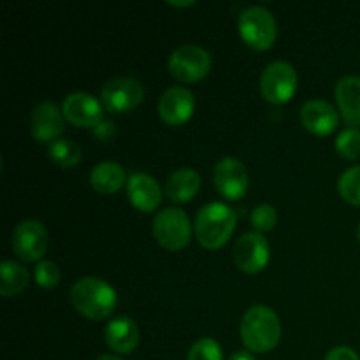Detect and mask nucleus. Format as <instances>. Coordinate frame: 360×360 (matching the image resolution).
<instances>
[{
	"instance_id": "obj_26",
	"label": "nucleus",
	"mask_w": 360,
	"mask_h": 360,
	"mask_svg": "<svg viewBox=\"0 0 360 360\" xmlns=\"http://www.w3.org/2000/svg\"><path fill=\"white\" fill-rule=\"evenodd\" d=\"M186 360H224L221 347L211 338H202L192 345Z\"/></svg>"
},
{
	"instance_id": "obj_22",
	"label": "nucleus",
	"mask_w": 360,
	"mask_h": 360,
	"mask_svg": "<svg viewBox=\"0 0 360 360\" xmlns=\"http://www.w3.org/2000/svg\"><path fill=\"white\" fill-rule=\"evenodd\" d=\"M49 157L62 169H72L79 164L83 155H81V148L74 141L60 137L49 144Z\"/></svg>"
},
{
	"instance_id": "obj_10",
	"label": "nucleus",
	"mask_w": 360,
	"mask_h": 360,
	"mask_svg": "<svg viewBox=\"0 0 360 360\" xmlns=\"http://www.w3.org/2000/svg\"><path fill=\"white\" fill-rule=\"evenodd\" d=\"M271 246L259 232H246L234 245V262L239 271L246 274H257L269 264Z\"/></svg>"
},
{
	"instance_id": "obj_19",
	"label": "nucleus",
	"mask_w": 360,
	"mask_h": 360,
	"mask_svg": "<svg viewBox=\"0 0 360 360\" xmlns=\"http://www.w3.org/2000/svg\"><path fill=\"white\" fill-rule=\"evenodd\" d=\"M127 172L118 162H101L90 172L91 188L102 195L120 192L127 185Z\"/></svg>"
},
{
	"instance_id": "obj_23",
	"label": "nucleus",
	"mask_w": 360,
	"mask_h": 360,
	"mask_svg": "<svg viewBox=\"0 0 360 360\" xmlns=\"http://www.w3.org/2000/svg\"><path fill=\"white\" fill-rule=\"evenodd\" d=\"M338 190L348 204L360 207V165H355L341 174Z\"/></svg>"
},
{
	"instance_id": "obj_30",
	"label": "nucleus",
	"mask_w": 360,
	"mask_h": 360,
	"mask_svg": "<svg viewBox=\"0 0 360 360\" xmlns=\"http://www.w3.org/2000/svg\"><path fill=\"white\" fill-rule=\"evenodd\" d=\"M229 360H257V359H255V355L252 354V352L239 350V352H234V354L229 357Z\"/></svg>"
},
{
	"instance_id": "obj_28",
	"label": "nucleus",
	"mask_w": 360,
	"mask_h": 360,
	"mask_svg": "<svg viewBox=\"0 0 360 360\" xmlns=\"http://www.w3.org/2000/svg\"><path fill=\"white\" fill-rule=\"evenodd\" d=\"M323 360H360L357 352L348 347H336L330 352H327Z\"/></svg>"
},
{
	"instance_id": "obj_16",
	"label": "nucleus",
	"mask_w": 360,
	"mask_h": 360,
	"mask_svg": "<svg viewBox=\"0 0 360 360\" xmlns=\"http://www.w3.org/2000/svg\"><path fill=\"white\" fill-rule=\"evenodd\" d=\"M127 195L137 211L151 213L162 202V188L153 176L146 172H134L127 181Z\"/></svg>"
},
{
	"instance_id": "obj_5",
	"label": "nucleus",
	"mask_w": 360,
	"mask_h": 360,
	"mask_svg": "<svg viewBox=\"0 0 360 360\" xmlns=\"http://www.w3.org/2000/svg\"><path fill=\"white\" fill-rule=\"evenodd\" d=\"M213 58L207 49L197 44H183L169 56V74L179 83H197L211 72Z\"/></svg>"
},
{
	"instance_id": "obj_6",
	"label": "nucleus",
	"mask_w": 360,
	"mask_h": 360,
	"mask_svg": "<svg viewBox=\"0 0 360 360\" xmlns=\"http://www.w3.org/2000/svg\"><path fill=\"white\" fill-rule=\"evenodd\" d=\"M153 238L162 248L179 252L192 239V225L185 211L178 207H165L153 220Z\"/></svg>"
},
{
	"instance_id": "obj_11",
	"label": "nucleus",
	"mask_w": 360,
	"mask_h": 360,
	"mask_svg": "<svg viewBox=\"0 0 360 360\" xmlns=\"http://www.w3.org/2000/svg\"><path fill=\"white\" fill-rule=\"evenodd\" d=\"M213 181L221 197L227 200H239L248 192L250 176L241 160L225 157L214 165Z\"/></svg>"
},
{
	"instance_id": "obj_31",
	"label": "nucleus",
	"mask_w": 360,
	"mask_h": 360,
	"mask_svg": "<svg viewBox=\"0 0 360 360\" xmlns=\"http://www.w3.org/2000/svg\"><path fill=\"white\" fill-rule=\"evenodd\" d=\"M169 6H176V7H188L193 6V2H167Z\"/></svg>"
},
{
	"instance_id": "obj_33",
	"label": "nucleus",
	"mask_w": 360,
	"mask_h": 360,
	"mask_svg": "<svg viewBox=\"0 0 360 360\" xmlns=\"http://www.w3.org/2000/svg\"><path fill=\"white\" fill-rule=\"evenodd\" d=\"M357 239H359V243H360V224H359V227H357Z\"/></svg>"
},
{
	"instance_id": "obj_8",
	"label": "nucleus",
	"mask_w": 360,
	"mask_h": 360,
	"mask_svg": "<svg viewBox=\"0 0 360 360\" xmlns=\"http://www.w3.org/2000/svg\"><path fill=\"white\" fill-rule=\"evenodd\" d=\"M11 246L23 262H41L48 250V232L37 220H23L16 225L11 238Z\"/></svg>"
},
{
	"instance_id": "obj_17",
	"label": "nucleus",
	"mask_w": 360,
	"mask_h": 360,
	"mask_svg": "<svg viewBox=\"0 0 360 360\" xmlns=\"http://www.w3.org/2000/svg\"><path fill=\"white\" fill-rule=\"evenodd\" d=\"M104 338L108 347L112 352L122 355H129L139 347L141 343V330L137 323L130 316H118L112 319L105 326Z\"/></svg>"
},
{
	"instance_id": "obj_15",
	"label": "nucleus",
	"mask_w": 360,
	"mask_h": 360,
	"mask_svg": "<svg viewBox=\"0 0 360 360\" xmlns=\"http://www.w3.org/2000/svg\"><path fill=\"white\" fill-rule=\"evenodd\" d=\"M301 123L308 132L315 136H330L338 129L340 116L330 102L313 98L301 108Z\"/></svg>"
},
{
	"instance_id": "obj_3",
	"label": "nucleus",
	"mask_w": 360,
	"mask_h": 360,
	"mask_svg": "<svg viewBox=\"0 0 360 360\" xmlns=\"http://www.w3.org/2000/svg\"><path fill=\"white\" fill-rule=\"evenodd\" d=\"M236 229V213L225 202H210L199 210L193 224L195 238L207 250H220L227 245Z\"/></svg>"
},
{
	"instance_id": "obj_25",
	"label": "nucleus",
	"mask_w": 360,
	"mask_h": 360,
	"mask_svg": "<svg viewBox=\"0 0 360 360\" xmlns=\"http://www.w3.org/2000/svg\"><path fill=\"white\" fill-rule=\"evenodd\" d=\"M278 224V213L271 204H260L252 211V225L255 232H271Z\"/></svg>"
},
{
	"instance_id": "obj_21",
	"label": "nucleus",
	"mask_w": 360,
	"mask_h": 360,
	"mask_svg": "<svg viewBox=\"0 0 360 360\" xmlns=\"http://www.w3.org/2000/svg\"><path fill=\"white\" fill-rule=\"evenodd\" d=\"M30 281L27 267L14 260H4L0 264V295L2 297H14L25 292Z\"/></svg>"
},
{
	"instance_id": "obj_14",
	"label": "nucleus",
	"mask_w": 360,
	"mask_h": 360,
	"mask_svg": "<svg viewBox=\"0 0 360 360\" xmlns=\"http://www.w3.org/2000/svg\"><path fill=\"white\" fill-rule=\"evenodd\" d=\"M32 136L37 143H49L60 139L65 130V118L58 105L51 101H42L32 111Z\"/></svg>"
},
{
	"instance_id": "obj_24",
	"label": "nucleus",
	"mask_w": 360,
	"mask_h": 360,
	"mask_svg": "<svg viewBox=\"0 0 360 360\" xmlns=\"http://www.w3.org/2000/svg\"><path fill=\"white\" fill-rule=\"evenodd\" d=\"M336 151L345 160H355L360 157V129L348 127L341 130L336 139Z\"/></svg>"
},
{
	"instance_id": "obj_20",
	"label": "nucleus",
	"mask_w": 360,
	"mask_h": 360,
	"mask_svg": "<svg viewBox=\"0 0 360 360\" xmlns=\"http://www.w3.org/2000/svg\"><path fill=\"white\" fill-rule=\"evenodd\" d=\"M200 188V176L190 167L176 169L165 183V193L174 202H190Z\"/></svg>"
},
{
	"instance_id": "obj_18",
	"label": "nucleus",
	"mask_w": 360,
	"mask_h": 360,
	"mask_svg": "<svg viewBox=\"0 0 360 360\" xmlns=\"http://www.w3.org/2000/svg\"><path fill=\"white\" fill-rule=\"evenodd\" d=\"M334 95L345 122L355 129L360 127V77L347 76L338 81Z\"/></svg>"
},
{
	"instance_id": "obj_9",
	"label": "nucleus",
	"mask_w": 360,
	"mask_h": 360,
	"mask_svg": "<svg viewBox=\"0 0 360 360\" xmlns=\"http://www.w3.org/2000/svg\"><path fill=\"white\" fill-rule=\"evenodd\" d=\"M101 98L108 111L122 115L136 109L144 101V88L134 77H112L102 86Z\"/></svg>"
},
{
	"instance_id": "obj_1",
	"label": "nucleus",
	"mask_w": 360,
	"mask_h": 360,
	"mask_svg": "<svg viewBox=\"0 0 360 360\" xmlns=\"http://www.w3.org/2000/svg\"><path fill=\"white\" fill-rule=\"evenodd\" d=\"M70 304L84 319L104 320L116 309L118 294L108 281L86 276L77 280L70 288Z\"/></svg>"
},
{
	"instance_id": "obj_4",
	"label": "nucleus",
	"mask_w": 360,
	"mask_h": 360,
	"mask_svg": "<svg viewBox=\"0 0 360 360\" xmlns=\"http://www.w3.org/2000/svg\"><path fill=\"white\" fill-rule=\"evenodd\" d=\"M239 35L255 51H267L276 41L278 28L273 13L267 7L252 6L239 14Z\"/></svg>"
},
{
	"instance_id": "obj_32",
	"label": "nucleus",
	"mask_w": 360,
	"mask_h": 360,
	"mask_svg": "<svg viewBox=\"0 0 360 360\" xmlns=\"http://www.w3.org/2000/svg\"><path fill=\"white\" fill-rule=\"evenodd\" d=\"M95 360H122V359L116 357V355H98Z\"/></svg>"
},
{
	"instance_id": "obj_27",
	"label": "nucleus",
	"mask_w": 360,
	"mask_h": 360,
	"mask_svg": "<svg viewBox=\"0 0 360 360\" xmlns=\"http://www.w3.org/2000/svg\"><path fill=\"white\" fill-rule=\"evenodd\" d=\"M34 276L35 283L41 288H46V290H51V288H55L60 283V269L51 260H41L35 266Z\"/></svg>"
},
{
	"instance_id": "obj_7",
	"label": "nucleus",
	"mask_w": 360,
	"mask_h": 360,
	"mask_svg": "<svg viewBox=\"0 0 360 360\" xmlns=\"http://www.w3.org/2000/svg\"><path fill=\"white\" fill-rule=\"evenodd\" d=\"M260 91L271 104H287L297 91V72L288 62H271L260 76Z\"/></svg>"
},
{
	"instance_id": "obj_13",
	"label": "nucleus",
	"mask_w": 360,
	"mask_h": 360,
	"mask_svg": "<svg viewBox=\"0 0 360 360\" xmlns=\"http://www.w3.org/2000/svg\"><path fill=\"white\" fill-rule=\"evenodd\" d=\"M195 111V98L190 90L183 86H172L162 94L158 101V115L169 127H179L188 122Z\"/></svg>"
},
{
	"instance_id": "obj_29",
	"label": "nucleus",
	"mask_w": 360,
	"mask_h": 360,
	"mask_svg": "<svg viewBox=\"0 0 360 360\" xmlns=\"http://www.w3.org/2000/svg\"><path fill=\"white\" fill-rule=\"evenodd\" d=\"M95 136L98 137V139H102V141H108L109 137L112 136V134H115V123H111V122H102L101 125L98 127H95Z\"/></svg>"
},
{
	"instance_id": "obj_12",
	"label": "nucleus",
	"mask_w": 360,
	"mask_h": 360,
	"mask_svg": "<svg viewBox=\"0 0 360 360\" xmlns=\"http://www.w3.org/2000/svg\"><path fill=\"white\" fill-rule=\"evenodd\" d=\"M62 112L67 122L81 129H95L104 122L102 104L94 95L84 91H74L67 95L62 104Z\"/></svg>"
},
{
	"instance_id": "obj_2",
	"label": "nucleus",
	"mask_w": 360,
	"mask_h": 360,
	"mask_svg": "<svg viewBox=\"0 0 360 360\" xmlns=\"http://www.w3.org/2000/svg\"><path fill=\"white\" fill-rule=\"evenodd\" d=\"M241 340L252 354H267L281 340V322L267 306H252L241 320Z\"/></svg>"
}]
</instances>
